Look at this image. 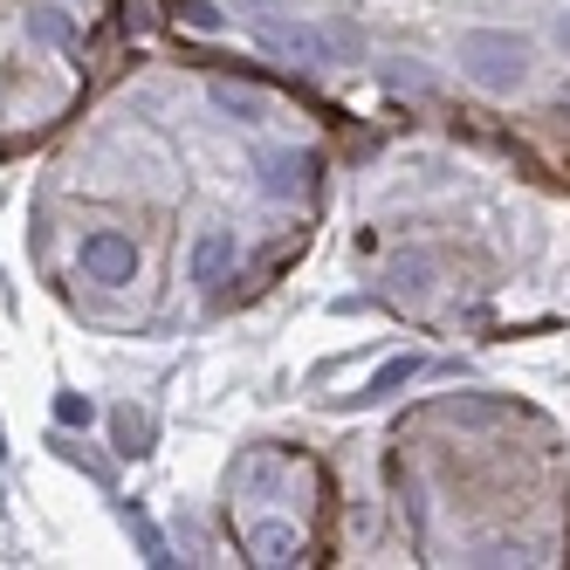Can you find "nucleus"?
<instances>
[{
	"instance_id": "1a4fd4ad",
	"label": "nucleus",
	"mask_w": 570,
	"mask_h": 570,
	"mask_svg": "<svg viewBox=\"0 0 570 570\" xmlns=\"http://www.w3.org/2000/svg\"><path fill=\"white\" fill-rule=\"evenodd\" d=\"M323 42H331V62H357L364 56V35L351 21H323Z\"/></svg>"
},
{
	"instance_id": "f8f14e48",
	"label": "nucleus",
	"mask_w": 570,
	"mask_h": 570,
	"mask_svg": "<svg viewBox=\"0 0 570 570\" xmlns=\"http://www.w3.org/2000/svg\"><path fill=\"white\" fill-rule=\"evenodd\" d=\"M35 35H49V42H76V28H69L56 8H42V14H35Z\"/></svg>"
},
{
	"instance_id": "0eeeda50",
	"label": "nucleus",
	"mask_w": 570,
	"mask_h": 570,
	"mask_svg": "<svg viewBox=\"0 0 570 570\" xmlns=\"http://www.w3.org/2000/svg\"><path fill=\"white\" fill-rule=\"evenodd\" d=\"M117 446H125V454H145V440H151V413H138V405H117Z\"/></svg>"
},
{
	"instance_id": "dca6fc26",
	"label": "nucleus",
	"mask_w": 570,
	"mask_h": 570,
	"mask_svg": "<svg viewBox=\"0 0 570 570\" xmlns=\"http://www.w3.org/2000/svg\"><path fill=\"white\" fill-rule=\"evenodd\" d=\"M557 49L570 56V14H557Z\"/></svg>"
},
{
	"instance_id": "39448f33",
	"label": "nucleus",
	"mask_w": 570,
	"mask_h": 570,
	"mask_svg": "<svg viewBox=\"0 0 570 570\" xmlns=\"http://www.w3.org/2000/svg\"><path fill=\"white\" fill-rule=\"evenodd\" d=\"M309 179H316V158L309 151H268L262 158V193L268 199H303Z\"/></svg>"
},
{
	"instance_id": "6e6552de",
	"label": "nucleus",
	"mask_w": 570,
	"mask_h": 570,
	"mask_svg": "<svg viewBox=\"0 0 570 570\" xmlns=\"http://www.w3.org/2000/svg\"><path fill=\"white\" fill-rule=\"evenodd\" d=\"M413 379H420V357H392V364H385V372H379L372 385H364L357 399H392L399 385H413Z\"/></svg>"
},
{
	"instance_id": "ddd939ff",
	"label": "nucleus",
	"mask_w": 570,
	"mask_h": 570,
	"mask_svg": "<svg viewBox=\"0 0 570 570\" xmlns=\"http://www.w3.org/2000/svg\"><path fill=\"white\" fill-rule=\"evenodd\" d=\"M186 21H193V28H220V8H207V0H186Z\"/></svg>"
},
{
	"instance_id": "f03ea898",
	"label": "nucleus",
	"mask_w": 570,
	"mask_h": 570,
	"mask_svg": "<svg viewBox=\"0 0 570 570\" xmlns=\"http://www.w3.org/2000/svg\"><path fill=\"white\" fill-rule=\"evenodd\" d=\"M255 42L275 56V62H296V69H316V62H331V42H323V28H309V21H262L255 28Z\"/></svg>"
},
{
	"instance_id": "f257e3e1",
	"label": "nucleus",
	"mask_w": 570,
	"mask_h": 570,
	"mask_svg": "<svg viewBox=\"0 0 570 570\" xmlns=\"http://www.w3.org/2000/svg\"><path fill=\"white\" fill-rule=\"evenodd\" d=\"M454 62H461V76L474 90H488V97H509V90H522L529 83V42L522 35H509V28H468L461 35V49H454Z\"/></svg>"
},
{
	"instance_id": "9d476101",
	"label": "nucleus",
	"mask_w": 570,
	"mask_h": 570,
	"mask_svg": "<svg viewBox=\"0 0 570 570\" xmlns=\"http://www.w3.org/2000/svg\"><path fill=\"white\" fill-rule=\"evenodd\" d=\"M214 104H220V110H234L240 125H255V117H262V104H255L248 90H234V83H214Z\"/></svg>"
},
{
	"instance_id": "20e7f679",
	"label": "nucleus",
	"mask_w": 570,
	"mask_h": 570,
	"mask_svg": "<svg viewBox=\"0 0 570 570\" xmlns=\"http://www.w3.org/2000/svg\"><path fill=\"white\" fill-rule=\"evenodd\" d=\"M227 268H234V234H227V227H199V240H193V262H186L193 289H220V282H227Z\"/></svg>"
},
{
	"instance_id": "7ed1b4c3",
	"label": "nucleus",
	"mask_w": 570,
	"mask_h": 570,
	"mask_svg": "<svg viewBox=\"0 0 570 570\" xmlns=\"http://www.w3.org/2000/svg\"><path fill=\"white\" fill-rule=\"evenodd\" d=\"M83 268H90V282H131L138 275V248H131V234H117V227H97L90 240H83Z\"/></svg>"
},
{
	"instance_id": "9b49d317",
	"label": "nucleus",
	"mask_w": 570,
	"mask_h": 570,
	"mask_svg": "<svg viewBox=\"0 0 570 570\" xmlns=\"http://www.w3.org/2000/svg\"><path fill=\"white\" fill-rule=\"evenodd\" d=\"M56 420H62V426H90V420H97V405H90L83 392H62V399H56Z\"/></svg>"
},
{
	"instance_id": "423d86ee",
	"label": "nucleus",
	"mask_w": 570,
	"mask_h": 570,
	"mask_svg": "<svg viewBox=\"0 0 570 570\" xmlns=\"http://www.w3.org/2000/svg\"><path fill=\"white\" fill-rule=\"evenodd\" d=\"M248 550H255V563H296L303 557V537L289 522H262L255 537H248Z\"/></svg>"
},
{
	"instance_id": "2eb2a0df",
	"label": "nucleus",
	"mask_w": 570,
	"mask_h": 570,
	"mask_svg": "<svg viewBox=\"0 0 570 570\" xmlns=\"http://www.w3.org/2000/svg\"><path fill=\"white\" fill-rule=\"evenodd\" d=\"M234 8H255V14H275V8H282V0H234Z\"/></svg>"
},
{
	"instance_id": "4468645a",
	"label": "nucleus",
	"mask_w": 570,
	"mask_h": 570,
	"mask_svg": "<svg viewBox=\"0 0 570 570\" xmlns=\"http://www.w3.org/2000/svg\"><path fill=\"white\" fill-rule=\"evenodd\" d=\"M399 289H426V262H405L399 268Z\"/></svg>"
}]
</instances>
